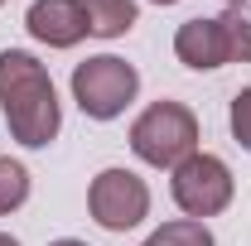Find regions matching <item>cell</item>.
Listing matches in <instances>:
<instances>
[{
    "label": "cell",
    "instance_id": "cell-1",
    "mask_svg": "<svg viewBox=\"0 0 251 246\" xmlns=\"http://www.w3.org/2000/svg\"><path fill=\"white\" fill-rule=\"evenodd\" d=\"M0 111L10 125V140H20L25 150L53 145L63 130V106H58V92H53V77L25 49L0 53Z\"/></svg>",
    "mask_w": 251,
    "mask_h": 246
},
{
    "label": "cell",
    "instance_id": "cell-2",
    "mask_svg": "<svg viewBox=\"0 0 251 246\" xmlns=\"http://www.w3.org/2000/svg\"><path fill=\"white\" fill-rule=\"evenodd\" d=\"M130 150L150 169H179L188 154H198V116L184 101H150L130 121Z\"/></svg>",
    "mask_w": 251,
    "mask_h": 246
},
{
    "label": "cell",
    "instance_id": "cell-3",
    "mask_svg": "<svg viewBox=\"0 0 251 246\" xmlns=\"http://www.w3.org/2000/svg\"><path fill=\"white\" fill-rule=\"evenodd\" d=\"M140 92V73L116 53H97L73 68V101L92 121H116Z\"/></svg>",
    "mask_w": 251,
    "mask_h": 246
},
{
    "label": "cell",
    "instance_id": "cell-4",
    "mask_svg": "<svg viewBox=\"0 0 251 246\" xmlns=\"http://www.w3.org/2000/svg\"><path fill=\"white\" fill-rule=\"evenodd\" d=\"M169 193H174V203H179V213H184V217H198V222H203V217L227 213L237 184H232V169L222 164L218 154L198 150V154H188L184 164L174 169Z\"/></svg>",
    "mask_w": 251,
    "mask_h": 246
},
{
    "label": "cell",
    "instance_id": "cell-5",
    "mask_svg": "<svg viewBox=\"0 0 251 246\" xmlns=\"http://www.w3.org/2000/svg\"><path fill=\"white\" fill-rule=\"evenodd\" d=\"M87 213L106 232H130L150 217V184L130 169H101L87 188Z\"/></svg>",
    "mask_w": 251,
    "mask_h": 246
},
{
    "label": "cell",
    "instance_id": "cell-6",
    "mask_svg": "<svg viewBox=\"0 0 251 246\" xmlns=\"http://www.w3.org/2000/svg\"><path fill=\"white\" fill-rule=\"evenodd\" d=\"M25 29L49 49H73V44H82L92 34L82 0H34L29 15H25Z\"/></svg>",
    "mask_w": 251,
    "mask_h": 246
},
{
    "label": "cell",
    "instance_id": "cell-7",
    "mask_svg": "<svg viewBox=\"0 0 251 246\" xmlns=\"http://www.w3.org/2000/svg\"><path fill=\"white\" fill-rule=\"evenodd\" d=\"M174 58L193 68V73H213L222 63H232V49H227V29L222 20H184L174 29Z\"/></svg>",
    "mask_w": 251,
    "mask_h": 246
},
{
    "label": "cell",
    "instance_id": "cell-8",
    "mask_svg": "<svg viewBox=\"0 0 251 246\" xmlns=\"http://www.w3.org/2000/svg\"><path fill=\"white\" fill-rule=\"evenodd\" d=\"M82 10H87V29H92L97 39H121V34H130L135 20H140L135 0H82Z\"/></svg>",
    "mask_w": 251,
    "mask_h": 246
},
{
    "label": "cell",
    "instance_id": "cell-9",
    "mask_svg": "<svg viewBox=\"0 0 251 246\" xmlns=\"http://www.w3.org/2000/svg\"><path fill=\"white\" fill-rule=\"evenodd\" d=\"M150 246H218V242H213L208 222H198V217H174V222L155 227Z\"/></svg>",
    "mask_w": 251,
    "mask_h": 246
},
{
    "label": "cell",
    "instance_id": "cell-10",
    "mask_svg": "<svg viewBox=\"0 0 251 246\" xmlns=\"http://www.w3.org/2000/svg\"><path fill=\"white\" fill-rule=\"evenodd\" d=\"M25 198H29V169H25L20 159L0 154V217L15 213V208H25Z\"/></svg>",
    "mask_w": 251,
    "mask_h": 246
},
{
    "label": "cell",
    "instance_id": "cell-11",
    "mask_svg": "<svg viewBox=\"0 0 251 246\" xmlns=\"http://www.w3.org/2000/svg\"><path fill=\"white\" fill-rule=\"evenodd\" d=\"M222 29H227V49H232V63H251V15L242 10H227L218 15Z\"/></svg>",
    "mask_w": 251,
    "mask_h": 246
},
{
    "label": "cell",
    "instance_id": "cell-12",
    "mask_svg": "<svg viewBox=\"0 0 251 246\" xmlns=\"http://www.w3.org/2000/svg\"><path fill=\"white\" fill-rule=\"evenodd\" d=\"M227 121H232V140H237V145L251 154V87H242V92L232 97V111H227Z\"/></svg>",
    "mask_w": 251,
    "mask_h": 246
},
{
    "label": "cell",
    "instance_id": "cell-13",
    "mask_svg": "<svg viewBox=\"0 0 251 246\" xmlns=\"http://www.w3.org/2000/svg\"><path fill=\"white\" fill-rule=\"evenodd\" d=\"M49 246H87V242H77V237H58V242H49Z\"/></svg>",
    "mask_w": 251,
    "mask_h": 246
},
{
    "label": "cell",
    "instance_id": "cell-14",
    "mask_svg": "<svg viewBox=\"0 0 251 246\" xmlns=\"http://www.w3.org/2000/svg\"><path fill=\"white\" fill-rule=\"evenodd\" d=\"M0 246H20V242H15V237H5V232H0Z\"/></svg>",
    "mask_w": 251,
    "mask_h": 246
},
{
    "label": "cell",
    "instance_id": "cell-15",
    "mask_svg": "<svg viewBox=\"0 0 251 246\" xmlns=\"http://www.w3.org/2000/svg\"><path fill=\"white\" fill-rule=\"evenodd\" d=\"M227 10H242V0H227Z\"/></svg>",
    "mask_w": 251,
    "mask_h": 246
},
{
    "label": "cell",
    "instance_id": "cell-16",
    "mask_svg": "<svg viewBox=\"0 0 251 246\" xmlns=\"http://www.w3.org/2000/svg\"><path fill=\"white\" fill-rule=\"evenodd\" d=\"M155 5H179V0H155Z\"/></svg>",
    "mask_w": 251,
    "mask_h": 246
},
{
    "label": "cell",
    "instance_id": "cell-17",
    "mask_svg": "<svg viewBox=\"0 0 251 246\" xmlns=\"http://www.w3.org/2000/svg\"><path fill=\"white\" fill-rule=\"evenodd\" d=\"M0 5H5V0H0Z\"/></svg>",
    "mask_w": 251,
    "mask_h": 246
},
{
    "label": "cell",
    "instance_id": "cell-18",
    "mask_svg": "<svg viewBox=\"0 0 251 246\" xmlns=\"http://www.w3.org/2000/svg\"><path fill=\"white\" fill-rule=\"evenodd\" d=\"M145 246H150V242H145Z\"/></svg>",
    "mask_w": 251,
    "mask_h": 246
}]
</instances>
